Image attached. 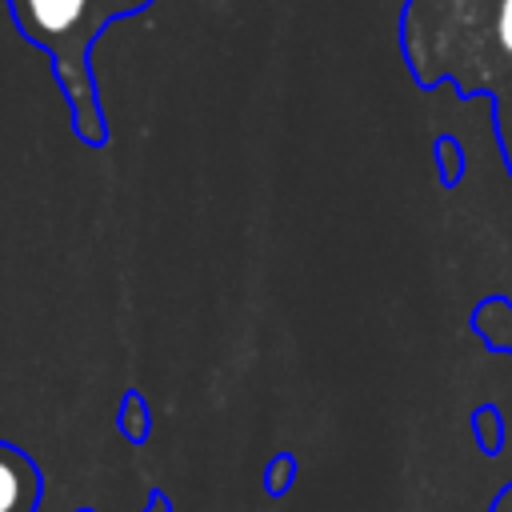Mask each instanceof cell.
<instances>
[{
	"instance_id": "6da1fadb",
	"label": "cell",
	"mask_w": 512,
	"mask_h": 512,
	"mask_svg": "<svg viewBox=\"0 0 512 512\" xmlns=\"http://www.w3.org/2000/svg\"><path fill=\"white\" fill-rule=\"evenodd\" d=\"M12 20L24 40L48 52L60 92L72 108V128L88 148H104L108 128L88 68V52L104 32L96 24V0H8Z\"/></svg>"
},
{
	"instance_id": "7a4b0ae2",
	"label": "cell",
	"mask_w": 512,
	"mask_h": 512,
	"mask_svg": "<svg viewBox=\"0 0 512 512\" xmlns=\"http://www.w3.org/2000/svg\"><path fill=\"white\" fill-rule=\"evenodd\" d=\"M40 508V468L16 444H0V512Z\"/></svg>"
},
{
	"instance_id": "3957f363",
	"label": "cell",
	"mask_w": 512,
	"mask_h": 512,
	"mask_svg": "<svg viewBox=\"0 0 512 512\" xmlns=\"http://www.w3.org/2000/svg\"><path fill=\"white\" fill-rule=\"evenodd\" d=\"M488 40V56L496 60V88L512 80V0H484L480 8V32Z\"/></svg>"
},
{
	"instance_id": "277c9868",
	"label": "cell",
	"mask_w": 512,
	"mask_h": 512,
	"mask_svg": "<svg viewBox=\"0 0 512 512\" xmlns=\"http://www.w3.org/2000/svg\"><path fill=\"white\" fill-rule=\"evenodd\" d=\"M492 124H496L504 160H508V168H512V80H508L504 88H496V112H492Z\"/></svg>"
},
{
	"instance_id": "5b68a950",
	"label": "cell",
	"mask_w": 512,
	"mask_h": 512,
	"mask_svg": "<svg viewBox=\"0 0 512 512\" xmlns=\"http://www.w3.org/2000/svg\"><path fill=\"white\" fill-rule=\"evenodd\" d=\"M148 4H152V0H96V24L108 28V24L124 20V16H136V12L148 8Z\"/></svg>"
},
{
	"instance_id": "8992f818",
	"label": "cell",
	"mask_w": 512,
	"mask_h": 512,
	"mask_svg": "<svg viewBox=\"0 0 512 512\" xmlns=\"http://www.w3.org/2000/svg\"><path fill=\"white\" fill-rule=\"evenodd\" d=\"M120 428H124L128 440H144V432H148V416H144L140 396H128V400H124V408H120Z\"/></svg>"
},
{
	"instance_id": "52a82bcc",
	"label": "cell",
	"mask_w": 512,
	"mask_h": 512,
	"mask_svg": "<svg viewBox=\"0 0 512 512\" xmlns=\"http://www.w3.org/2000/svg\"><path fill=\"white\" fill-rule=\"evenodd\" d=\"M492 512H512V484H508V488H504V492L496 496V504H492Z\"/></svg>"
}]
</instances>
